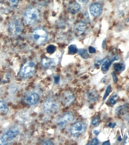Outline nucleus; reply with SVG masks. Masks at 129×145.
Masks as SVG:
<instances>
[{
    "mask_svg": "<svg viewBox=\"0 0 129 145\" xmlns=\"http://www.w3.org/2000/svg\"><path fill=\"white\" fill-rule=\"evenodd\" d=\"M24 18L25 22L28 25H33L39 20L40 13L37 8H30L26 10L25 12Z\"/></svg>",
    "mask_w": 129,
    "mask_h": 145,
    "instance_id": "f257e3e1",
    "label": "nucleus"
},
{
    "mask_svg": "<svg viewBox=\"0 0 129 145\" xmlns=\"http://www.w3.org/2000/svg\"><path fill=\"white\" fill-rule=\"evenodd\" d=\"M36 72V64L33 62L28 61L23 64L19 72V76L23 78L32 76Z\"/></svg>",
    "mask_w": 129,
    "mask_h": 145,
    "instance_id": "f03ea898",
    "label": "nucleus"
},
{
    "mask_svg": "<svg viewBox=\"0 0 129 145\" xmlns=\"http://www.w3.org/2000/svg\"><path fill=\"white\" fill-rule=\"evenodd\" d=\"M32 37L35 43L38 45H42L44 44L47 40L48 34L44 28H37L33 31Z\"/></svg>",
    "mask_w": 129,
    "mask_h": 145,
    "instance_id": "7ed1b4c3",
    "label": "nucleus"
},
{
    "mask_svg": "<svg viewBox=\"0 0 129 145\" xmlns=\"http://www.w3.org/2000/svg\"><path fill=\"white\" fill-rule=\"evenodd\" d=\"M86 124L81 121L76 122L70 128L69 132L71 135L74 137L79 136L85 133L86 130Z\"/></svg>",
    "mask_w": 129,
    "mask_h": 145,
    "instance_id": "20e7f679",
    "label": "nucleus"
},
{
    "mask_svg": "<svg viewBox=\"0 0 129 145\" xmlns=\"http://www.w3.org/2000/svg\"><path fill=\"white\" fill-rule=\"evenodd\" d=\"M74 116L71 112H66L63 114L57 121V125L59 129L65 127L67 124L73 122Z\"/></svg>",
    "mask_w": 129,
    "mask_h": 145,
    "instance_id": "39448f33",
    "label": "nucleus"
},
{
    "mask_svg": "<svg viewBox=\"0 0 129 145\" xmlns=\"http://www.w3.org/2000/svg\"><path fill=\"white\" fill-rule=\"evenodd\" d=\"M23 28V25L21 21L19 20H15L9 25V32L12 35L17 36L22 33Z\"/></svg>",
    "mask_w": 129,
    "mask_h": 145,
    "instance_id": "423d86ee",
    "label": "nucleus"
},
{
    "mask_svg": "<svg viewBox=\"0 0 129 145\" xmlns=\"http://www.w3.org/2000/svg\"><path fill=\"white\" fill-rule=\"evenodd\" d=\"M59 109V105L57 102L51 99H47L44 102L43 109L46 112L55 113Z\"/></svg>",
    "mask_w": 129,
    "mask_h": 145,
    "instance_id": "0eeeda50",
    "label": "nucleus"
},
{
    "mask_svg": "<svg viewBox=\"0 0 129 145\" xmlns=\"http://www.w3.org/2000/svg\"><path fill=\"white\" fill-rule=\"evenodd\" d=\"M39 99V96L38 94L35 92H31L25 96L24 101L28 105L34 106L38 103Z\"/></svg>",
    "mask_w": 129,
    "mask_h": 145,
    "instance_id": "6e6552de",
    "label": "nucleus"
},
{
    "mask_svg": "<svg viewBox=\"0 0 129 145\" xmlns=\"http://www.w3.org/2000/svg\"><path fill=\"white\" fill-rule=\"evenodd\" d=\"M62 101L64 105L69 106L75 101V97L71 91H66L63 93L61 97Z\"/></svg>",
    "mask_w": 129,
    "mask_h": 145,
    "instance_id": "1a4fd4ad",
    "label": "nucleus"
},
{
    "mask_svg": "<svg viewBox=\"0 0 129 145\" xmlns=\"http://www.w3.org/2000/svg\"><path fill=\"white\" fill-rule=\"evenodd\" d=\"M90 11L91 14L94 17H98L102 13V7L98 3H93L90 6Z\"/></svg>",
    "mask_w": 129,
    "mask_h": 145,
    "instance_id": "9d476101",
    "label": "nucleus"
},
{
    "mask_svg": "<svg viewBox=\"0 0 129 145\" xmlns=\"http://www.w3.org/2000/svg\"><path fill=\"white\" fill-rule=\"evenodd\" d=\"M87 25L84 22H80L76 24L74 27L76 33L79 35H82L86 31Z\"/></svg>",
    "mask_w": 129,
    "mask_h": 145,
    "instance_id": "9b49d317",
    "label": "nucleus"
},
{
    "mask_svg": "<svg viewBox=\"0 0 129 145\" xmlns=\"http://www.w3.org/2000/svg\"><path fill=\"white\" fill-rule=\"evenodd\" d=\"M19 133V129L18 126H13L6 132L9 139H13L17 136Z\"/></svg>",
    "mask_w": 129,
    "mask_h": 145,
    "instance_id": "f8f14e48",
    "label": "nucleus"
},
{
    "mask_svg": "<svg viewBox=\"0 0 129 145\" xmlns=\"http://www.w3.org/2000/svg\"><path fill=\"white\" fill-rule=\"evenodd\" d=\"M56 64V61L55 59L44 57L41 60V64L44 67L49 68L55 66Z\"/></svg>",
    "mask_w": 129,
    "mask_h": 145,
    "instance_id": "ddd939ff",
    "label": "nucleus"
},
{
    "mask_svg": "<svg viewBox=\"0 0 129 145\" xmlns=\"http://www.w3.org/2000/svg\"><path fill=\"white\" fill-rule=\"evenodd\" d=\"M68 9L70 13L73 14H76L80 11L81 6L77 2H73L69 4Z\"/></svg>",
    "mask_w": 129,
    "mask_h": 145,
    "instance_id": "4468645a",
    "label": "nucleus"
},
{
    "mask_svg": "<svg viewBox=\"0 0 129 145\" xmlns=\"http://www.w3.org/2000/svg\"><path fill=\"white\" fill-rule=\"evenodd\" d=\"M8 111V107L7 103L4 101L0 100V115H5Z\"/></svg>",
    "mask_w": 129,
    "mask_h": 145,
    "instance_id": "2eb2a0df",
    "label": "nucleus"
},
{
    "mask_svg": "<svg viewBox=\"0 0 129 145\" xmlns=\"http://www.w3.org/2000/svg\"><path fill=\"white\" fill-rule=\"evenodd\" d=\"M113 60H110L108 59H106L103 61L101 70L103 72H106L108 71L110 66L111 65V63H112Z\"/></svg>",
    "mask_w": 129,
    "mask_h": 145,
    "instance_id": "dca6fc26",
    "label": "nucleus"
},
{
    "mask_svg": "<svg viewBox=\"0 0 129 145\" xmlns=\"http://www.w3.org/2000/svg\"><path fill=\"white\" fill-rule=\"evenodd\" d=\"M87 96L88 99L92 102L95 101L97 100L98 98V94L94 90H90L88 91Z\"/></svg>",
    "mask_w": 129,
    "mask_h": 145,
    "instance_id": "f3484780",
    "label": "nucleus"
},
{
    "mask_svg": "<svg viewBox=\"0 0 129 145\" xmlns=\"http://www.w3.org/2000/svg\"><path fill=\"white\" fill-rule=\"evenodd\" d=\"M127 110V107L124 105L117 107L115 109V112L118 114L124 115L126 113Z\"/></svg>",
    "mask_w": 129,
    "mask_h": 145,
    "instance_id": "a211bd4d",
    "label": "nucleus"
},
{
    "mask_svg": "<svg viewBox=\"0 0 129 145\" xmlns=\"http://www.w3.org/2000/svg\"><path fill=\"white\" fill-rule=\"evenodd\" d=\"M113 67L115 71L120 72L124 70L125 68V65L122 63H116L114 64Z\"/></svg>",
    "mask_w": 129,
    "mask_h": 145,
    "instance_id": "6ab92c4d",
    "label": "nucleus"
},
{
    "mask_svg": "<svg viewBox=\"0 0 129 145\" xmlns=\"http://www.w3.org/2000/svg\"><path fill=\"white\" fill-rule=\"evenodd\" d=\"M78 53L79 55L81 56V57L84 59H88L89 57V55L87 50L85 49H81L78 51Z\"/></svg>",
    "mask_w": 129,
    "mask_h": 145,
    "instance_id": "aec40b11",
    "label": "nucleus"
},
{
    "mask_svg": "<svg viewBox=\"0 0 129 145\" xmlns=\"http://www.w3.org/2000/svg\"><path fill=\"white\" fill-rule=\"evenodd\" d=\"M8 137L6 133H5L0 138V145H6L8 144Z\"/></svg>",
    "mask_w": 129,
    "mask_h": 145,
    "instance_id": "412c9836",
    "label": "nucleus"
},
{
    "mask_svg": "<svg viewBox=\"0 0 129 145\" xmlns=\"http://www.w3.org/2000/svg\"><path fill=\"white\" fill-rule=\"evenodd\" d=\"M69 53L70 54H74L78 52L77 47L74 45H71L68 47Z\"/></svg>",
    "mask_w": 129,
    "mask_h": 145,
    "instance_id": "4be33fe9",
    "label": "nucleus"
},
{
    "mask_svg": "<svg viewBox=\"0 0 129 145\" xmlns=\"http://www.w3.org/2000/svg\"><path fill=\"white\" fill-rule=\"evenodd\" d=\"M56 47L54 45H50L47 48V52L49 54H52L55 52L56 50Z\"/></svg>",
    "mask_w": 129,
    "mask_h": 145,
    "instance_id": "5701e85b",
    "label": "nucleus"
},
{
    "mask_svg": "<svg viewBox=\"0 0 129 145\" xmlns=\"http://www.w3.org/2000/svg\"><path fill=\"white\" fill-rule=\"evenodd\" d=\"M100 122V118L99 116H97L93 119L91 124L93 126H97L99 124Z\"/></svg>",
    "mask_w": 129,
    "mask_h": 145,
    "instance_id": "b1692460",
    "label": "nucleus"
},
{
    "mask_svg": "<svg viewBox=\"0 0 129 145\" xmlns=\"http://www.w3.org/2000/svg\"><path fill=\"white\" fill-rule=\"evenodd\" d=\"M118 99H119V97L117 95H114L110 99L111 103L113 105L115 104L117 101H118Z\"/></svg>",
    "mask_w": 129,
    "mask_h": 145,
    "instance_id": "393cba45",
    "label": "nucleus"
},
{
    "mask_svg": "<svg viewBox=\"0 0 129 145\" xmlns=\"http://www.w3.org/2000/svg\"><path fill=\"white\" fill-rule=\"evenodd\" d=\"M111 90V87L110 85H109V86H108L107 89H106V91H105V95H104V97H103V100H105L107 97L108 96L109 94L110 93Z\"/></svg>",
    "mask_w": 129,
    "mask_h": 145,
    "instance_id": "a878e982",
    "label": "nucleus"
},
{
    "mask_svg": "<svg viewBox=\"0 0 129 145\" xmlns=\"http://www.w3.org/2000/svg\"><path fill=\"white\" fill-rule=\"evenodd\" d=\"M22 0H10V3L12 7H16L18 5L20 2Z\"/></svg>",
    "mask_w": 129,
    "mask_h": 145,
    "instance_id": "bb28decb",
    "label": "nucleus"
},
{
    "mask_svg": "<svg viewBox=\"0 0 129 145\" xmlns=\"http://www.w3.org/2000/svg\"><path fill=\"white\" fill-rule=\"evenodd\" d=\"M98 143V140L96 138L93 139L91 141L90 144V145H97Z\"/></svg>",
    "mask_w": 129,
    "mask_h": 145,
    "instance_id": "cd10ccee",
    "label": "nucleus"
},
{
    "mask_svg": "<svg viewBox=\"0 0 129 145\" xmlns=\"http://www.w3.org/2000/svg\"><path fill=\"white\" fill-rule=\"evenodd\" d=\"M112 75L113 77V81H114V83H117V80H118V78H117L115 73L114 72H113L112 73Z\"/></svg>",
    "mask_w": 129,
    "mask_h": 145,
    "instance_id": "c85d7f7f",
    "label": "nucleus"
},
{
    "mask_svg": "<svg viewBox=\"0 0 129 145\" xmlns=\"http://www.w3.org/2000/svg\"><path fill=\"white\" fill-rule=\"evenodd\" d=\"M89 52L90 53H94L95 52L96 50L95 48L92 47H90L89 48Z\"/></svg>",
    "mask_w": 129,
    "mask_h": 145,
    "instance_id": "c756f323",
    "label": "nucleus"
},
{
    "mask_svg": "<svg viewBox=\"0 0 129 145\" xmlns=\"http://www.w3.org/2000/svg\"><path fill=\"white\" fill-rule=\"evenodd\" d=\"M42 144H44V145H53L54 144L50 141L47 140L44 141Z\"/></svg>",
    "mask_w": 129,
    "mask_h": 145,
    "instance_id": "7c9ffc66",
    "label": "nucleus"
},
{
    "mask_svg": "<svg viewBox=\"0 0 129 145\" xmlns=\"http://www.w3.org/2000/svg\"><path fill=\"white\" fill-rule=\"evenodd\" d=\"M116 123H110L109 124H108V126L110 127L111 128H113L115 126H116Z\"/></svg>",
    "mask_w": 129,
    "mask_h": 145,
    "instance_id": "2f4dec72",
    "label": "nucleus"
},
{
    "mask_svg": "<svg viewBox=\"0 0 129 145\" xmlns=\"http://www.w3.org/2000/svg\"><path fill=\"white\" fill-rule=\"evenodd\" d=\"M102 144L103 145H110V142H109V141H107L103 142Z\"/></svg>",
    "mask_w": 129,
    "mask_h": 145,
    "instance_id": "473e14b6",
    "label": "nucleus"
},
{
    "mask_svg": "<svg viewBox=\"0 0 129 145\" xmlns=\"http://www.w3.org/2000/svg\"><path fill=\"white\" fill-rule=\"evenodd\" d=\"M93 133L95 135H96L99 134V131H98L97 130H96L94 131Z\"/></svg>",
    "mask_w": 129,
    "mask_h": 145,
    "instance_id": "72a5a7b5",
    "label": "nucleus"
},
{
    "mask_svg": "<svg viewBox=\"0 0 129 145\" xmlns=\"http://www.w3.org/2000/svg\"><path fill=\"white\" fill-rule=\"evenodd\" d=\"M88 0H79V1H80L81 2L83 3L86 2Z\"/></svg>",
    "mask_w": 129,
    "mask_h": 145,
    "instance_id": "f704fd0d",
    "label": "nucleus"
},
{
    "mask_svg": "<svg viewBox=\"0 0 129 145\" xmlns=\"http://www.w3.org/2000/svg\"><path fill=\"white\" fill-rule=\"evenodd\" d=\"M118 141H122V138H121V136H120L119 137V138H118Z\"/></svg>",
    "mask_w": 129,
    "mask_h": 145,
    "instance_id": "c9c22d12",
    "label": "nucleus"
},
{
    "mask_svg": "<svg viewBox=\"0 0 129 145\" xmlns=\"http://www.w3.org/2000/svg\"><path fill=\"white\" fill-rule=\"evenodd\" d=\"M127 21V22L128 23H129V18L128 19H127V21Z\"/></svg>",
    "mask_w": 129,
    "mask_h": 145,
    "instance_id": "e433bc0d",
    "label": "nucleus"
}]
</instances>
